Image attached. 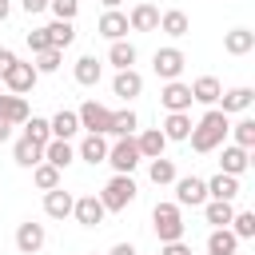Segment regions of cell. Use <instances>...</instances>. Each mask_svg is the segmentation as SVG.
Returning <instances> with one entry per match:
<instances>
[{
  "label": "cell",
  "instance_id": "6da1fadb",
  "mask_svg": "<svg viewBox=\"0 0 255 255\" xmlns=\"http://www.w3.org/2000/svg\"><path fill=\"white\" fill-rule=\"evenodd\" d=\"M227 128H231V120H227L219 108H207V112H203V120H199V124H191V135H187V139H191V151L207 155V151L223 147Z\"/></svg>",
  "mask_w": 255,
  "mask_h": 255
},
{
  "label": "cell",
  "instance_id": "7a4b0ae2",
  "mask_svg": "<svg viewBox=\"0 0 255 255\" xmlns=\"http://www.w3.org/2000/svg\"><path fill=\"white\" fill-rule=\"evenodd\" d=\"M151 227H155V235H159V243H171V239H183V211H179V203L171 199V203H155L151 207Z\"/></svg>",
  "mask_w": 255,
  "mask_h": 255
},
{
  "label": "cell",
  "instance_id": "3957f363",
  "mask_svg": "<svg viewBox=\"0 0 255 255\" xmlns=\"http://www.w3.org/2000/svg\"><path fill=\"white\" fill-rule=\"evenodd\" d=\"M135 195H139V187H135V179L131 175H112L108 183H104V191H100V203H104V211H124L128 203H135Z\"/></svg>",
  "mask_w": 255,
  "mask_h": 255
},
{
  "label": "cell",
  "instance_id": "277c9868",
  "mask_svg": "<svg viewBox=\"0 0 255 255\" xmlns=\"http://www.w3.org/2000/svg\"><path fill=\"white\" fill-rule=\"evenodd\" d=\"M104 163H112L120 175H131L135 167H139V147H135V135H120L116 143H108V159Z\"/></svg>",
  "mask_w": 255,
  "mask_h": 255
},
{
  "label": "cell",
  "instance_id": "5b68a950",
  "mask_svg": "<svg viewBox=\"0 0 255 255\" xmlns=\"http://www.w3.org/2000/svg\"><path fill=\"white\" fill-rule=\"evenodd\" d=\"M76 120H80L84 131H100V135H108V128H112V108H104V104H96V100H84L80 112H76Z\"/></svg>",
  "mask_w": 255,
  "mask_h": 255
},
{
  "label": "cell",
  "instance_id": "8992f818",
  "mask_svg": "<svg viewBox=\"0 0 255 255\" xmlns=\"http://www.w3.org/2000/svg\"><path fill=\"white\" fill-rule=\"evenodd\" d=\"M175 203L179 207H203L207 203V183L199 175H175Z\"/></svg>",
  "mask_w": 255,
  "mask_h": 255
},
{
  "label": "cell",
  "instance_id": "52a82bcc",
  "mask_svg": "<svg viewBox=\"0 0 255 255\" xmlns=\"http://www.w3.org/2000/svg\"><path fill=\"white\" fill-rule=\"evenodd\" d=\"M151 68H155V76H159V80H179V72L187 68V56H183L179 48H155Z\"/></svg>",
  "mask_w": 255,
  "mask_h": 255
},
{
  "label": "cell",
  "instance_id": "ba28073f",
  "mask_svg": "<svg viewBox=\"0 0 255 255\" xmlns=\"http://www.w3.org/2000/svg\"><path fill=\"white\" fill-rule=\"evenodd\" d=\"M36 80H40V72H36L32 64H24V60H16V64L4 72V88H8L12 96H28V92L36 88Z\"/></svg>",
  "mask_w": 255,
  "mask_h": 255
},
{
  "label": "cell",
  "instance_id": "9c48e42d",
  "mask_svg": "<svg viewBox=\"0 0 255 255\" xmlns=\"http://www.w3.org/2000/svg\"><path fill=\"white\" fill-rule=\"evenodd\" d=\"M104 203H100V195H80L76 203H72V219L80 223V227H100L104 223Z\"/></svg>",
  "mask_w": 255,
  "mask_h": 255
},
{
  "label": "cell",
  "instance_id": "30bf717a",
  "mask_svg": "<svg viewBox=\"0 0 255 255\" xmlns=\"http://www.w3.org/2000/svg\"><path fill=\"white\" fill-rule=\"evenodd\" d=\"M159 104H163L167 112H187V108H191V88H187L183 80H163Z\"/></svg>",
  "mask_w": 255,
  "mask_h": 255
},
{
  "label": "cell",
  "instance_id": "8fae6325",
  "mask_svg": "<svg viewBox=\"0 0 255 255\" xmlns=\"http://www.w3.org/2000/svg\"><path fill=\"white\" fill-rule=\"evenodd\" d=\"M44 239H48V231H44V223H20L16 227V251L20 255H36L40 247H44Z\"/></svg>",
  "mask_w": 255,
  "mask_h": 255
},
{
  "label": "cell",
  "instance_id": "7c38bea8",
  "mask_svg": "<svg viewBox=\"0 0 255 255\" xmlns=\"http://www.w3.org/2000/svg\"><path fill=\"white\" fill-rule=\"evenodd\" d=\"M219 100H223V116H239V112H251V104H255V92L247 88V84H239V88H227V92H219Z\"/></svg>",
  "mask_w": 255,
  "mask_h": 255
},
{
  "label": "cell",
  "instance_id": "4fadbf2b",
  "mask_svg": "<svg viewBox=\"0 0 255 255\" xmlns=\"http://www.w3.org/2000/svg\"><path fill=\"white\" fill-rule=\"evenodd\" d=\"M76 155L84 159V163H104L108 159V135H100V131H88L84 139H80V147H76Z\"/></svg>",
  "mask_w": 255,
  "mask_h": 255
},
{
  "label": "cell",
  "instance_id": "5bb4252c",
  "mask_svg": "<svg viewBox=\"0 0 255 255\" xmlns=\"http://www.w3.org/2000/svg\"><path fill=\"white\" fill-rule=\"evenodd\" d=\"M72 203H76V195L64 191V187L44 191V215H48V219H68V215H72Z\"/></svg>",
  "mask_w": 255,
  "mask_h": 255
},
{
  "label": "cell",
  "instance_id": "9a60e30c",
  "mask_svg": "<svg viewBox=\"0 0 255 255\" xmlns=\"http://www.w3.org/2000/svg\"><path fill=\"white\" fill-rule=\"evenodd\" d=\"M96 32L104 36V40H124L131 28H128V16L120 12V8H108L104 16H100V24H96Z\"/></svg>",
  "mask_w": 255,
  "mask_h": 255
},
{
  "label": "cell",
  "instance_id": "2e32d148",
  "mask_svg": "<svg viewBox=\"0 0 255 255\" xmlns=\"http://www.w3.org/2000/svg\"><path fill=\"white\" fill-rule=\"evenodd\" d=\"M112 92H116L120 100H135V96L143 92V76H139L135 68H120L116 80H112Z\"/></svg>",
  "mask_w": 255,
  "mask_h": 255
},
{
  "label": "cell",
  "instance_id": "e0dca14e",
  "mask_svg": "<svg viewBox=\"0 0 255 255\" xmlns=\"http://www.w3.org/2000/svg\"><path fill=\"white\" fill-rule=\"evenodd\" d=\"M191 88V104H203V108H215L219 104V92H223V84L215 80V76H199L195 84H187Z\"/></svg>",
  "mask_w": 255,
  "mask_h": 255
},
{
  "label": "cell",
  "instance_id": "ac0fdd59",
  "mask_svg": "<svg viewBox=\"0 0 255 255\" xmlns=\"http://www.w3.org/2000/svg\"><path fill=\"white\" fill-rule=\"evenodd\" d=\"M128 28L131 32H155L159 28V8L155 4H135L128 12Z\"/></svg>",
  "mask_w": 255,
  "mask_h": 255
},
{
  "label": "cell",
  "instance_id": "d6986e66",
  "mask_svg": "<svg viewBox=\"0 0 255 255\" xmlns=\"http://www.w3.org/2000/svg\"><path fill=\"white\" fill-rule=\"evenodd\" d=\"M223 52H227V56H247V52H255V32H251V28H231V32H223Z\"/></svg>",
  "mask_w": 255,
  "mask_h": 255
},
{
  "label": "cell",
  "instance_id": "ffe728a7",
  "mask_svg": "<svg viewBox=\"0 0 255 255\" xmlns=\"http://www.w3.org/2000/svg\"><path fill=\"white\" fill-rule=\"evenodd\" d=\"M72 76H76V84H80V88H96V84L104 80V64H100L96 56H80V60H76V68H72Z\"/></svg>",
  "mask_w": 255,
  "mask_h": 255
},
{
  "label": "cell",
  "instance_id": "44dd1931",
  "mask_svg": "<svg viewBox=\"0 0 255 255\" xmlns=\"http://www.w3.org/2000/svg\"><path fill=\"white\" fill-rule=\"evenodd\" d=\"M159 131L167 135V143L175 139V143H183L187 135H191V116L187 112H167L163 116V124H159Z\"/></svg>",
  "mask_w": 255,
  "mask_h": 255
},
{
  "label": "cell",
  "instance_id": "7402d4cb",
  "mask_svg": "<svg viewBox=\"0 0 255 255\" xmlns=\"http://www.w3.org/2000/svg\"><path fill=\"white\" fill-rule=\"evenodd\" d=\"M247 163H251V151L239 147V143H227L223 155H219V171H227V175H243Z\"/></svg>",
  "mask_w": 255,
  "mask_h": 255
},
{
  "label": "cell",
  "instance_id": "603a6c76",
  "mask_svg": "<svg viewBox=\"0 0 255 255\" xmlns=\"http://www.w3.org/2000/svg\"><path fill=\"white\" fill-rule=\"evenodd\" d=\"M207 183V199H235L239 195V175H227V171H215Z\"/></svg>",
  "mask_w": 255,
  "mask_h": 255
},
{
  "label": "cell",
  "instance_id": "cb8c5ba5",
  "mask_svg": "<svg viewBox=\"0 0 255 255\" xmlns=\"http://www.w3.org/2000/svg\"><path fill=\"white\" fill-rule=\"evenodd\" d=\"M28 116H32V112H28V100H24V96H12V92H8V96H0V120H4V124L20 128Z\"/></svg>",
  "mask_w": 255,
  "mask_h": 255
},
{
  "label": "cell",
  "instance_id": "d4e9b609",
  "mask_svg": "<svg viewBox=\"0 0 255 255\" xmlns=\"http://www.w3.org/2000/svg\"><path fill=\"white\" fill-rule=\"evenodd\" d=\"M135 147H139V159H155V155H163L167 135H163L159 128H147V131H139V135H135Z\"/></svg>",
  "mask_w": 255,
  "mask_h": 255
},
{
  "label": "cell",
  "instance_id": "484cf974",
  "mask_svg": "<svg viewBox=\"0 0 255 255\" xmlns=\"http://www.w3.org/2000/svg\"><path fill=\"white\" fill-rule=\"evenodd\" d=\"M159 32H167L171 40L187 36V32H191V20H187V12H179V8H167V12H159Z\"/></svg>",
  "mask_w": 255,
  "mask_h": 255
},
{
  "label": "cell",
  "instance_id": "4316f807",
  "mask_svg": "<svg viewBox=\"0 0 255 255\" xmlns=\"http://www.w3.org/2000/svg\"><path fill=\"white\" fill-rule=\"evenodd\" d=\"M44 32H48L52 48H60V52L76 44V20H52V24H44Z\"/></svg>",
  "mask_w": 255,
  "mask_h": 255
},
{
  "label": "cell",
  "instance_id": "83f0119b",
  "mask_svg": "<svg viewBox=\"0 0 255 255\" xmlns=\"http://www.w3.org/2000/svg\"><path fill=\"white\" fill-rule=\"evenodd\" d=\"M12 159H16V167H28V171H32V167L44 159V147H40V143H32L28 135H20V139H16V147H12Z\"/></svg>",
  "mask_w": 255,
  "mask_h": 255
},
{
  "label": "cell",
  "instance_id": "f1b7e54d",
  "mask_svg": "<svg viewBox=\"0 0 255 255\" xmlns=\"http://www.w3.org/2000/svg\"><path fill=\"white\" fill-rule=\"evenodd\" d=\"M44 159H48L52 167H60V171H64V167L76 159V147H72V139H48V143H44Z\"/></svg>",
  "mask_w": 255,
  "mask_h": 255
},
{
  "label": "cell",
  "instance_id": "f546056e",
  "mask_svg": "<svg viewBox=\"0 0 255 255\" xmlns=\"http://www.w3.org/2000/svg\"><path fill=\"white\" fill-rule=\"evenodd\" d=\"M135 56H139V52H135V44H131L128 36H124V40H112V48H108V64H112L116 72H120V68H131Z\"/></svg>",
  "mask_w": 255,
  "mask_h": 255
},
{
  "label": "cell",
  "instance_id": "4dcf8cb0",
  "mask_svg": "<svg viewBox=\"0 0 255 255\" xmlns=\"http://www.w3.org/2000/svg\"><path fill=\"white\" fill-rule=\"evenodd\" d=\"M48 128H52V139H72V135L80 131V120H76V112L60 108V112L48 120Z\"/></svg>",
  "mask_w": 255,
  "mask_h": 255
},
{
  "label": "cell",
  "instance_id": "1f68e13d",
  "mask_svg": "<svg viewBox=\"0 0 255 255\" xmlns=\"http://www.w3.org/2000/svg\"><path fill=\"white\" fill-rule=\"evenodd\" d=\"M231 215H235V203H231V199H207V203H203V219H207L211 227H227Z\"/></svg>",
  "mask_w": 255,
  "mask_h": 255
},
{
  "label": "cell",
  "instance_id": "d6a6232c",
  "mask_svg": "<svg viewBox=\"0 0 255 255\" xmlns=\"http://www.w3.org/2000/svg\"><path fill=\"white\" fill-rule=\"evenodd\" d=\"M235 247H239V239L231 235V227H211V235H207L211 255H235Z\"/></svg>",
  "mask_w": 255,
  "mask_h": 255
},
{
  "label": "cell",
  "instance_id": "836d02e7",
  "mask_svg": "<svg viewBox=\"0 0 255 255\" xmlns=\"http://www.w3.org/2000/svg\"><path fill=\"white\" fill-rule=\"evenodd\" d=\"M135 128H139V116L131 112V108H120V112H112V128H108V135H135Z\"/></svg>",
  "mask_w": 255,
  "mask_h": 255
},
{
  "label": "cell",
  "instance_id": "e575fe53",
  "mask_svg": "<svg viewBox=\"0 0 255 255\" xmlns=\"http://www.w3.org/2000/svg\"><path fill=\"white\" fill-rule=\"evenodd\" d=\"M147 175H151V183L155 187H167V183H175V163L171 159H163V155H155V159H147Z\"/></svg>",
  "mask_w": 255,
  "mask_h": 255
},
{
  "label": "cell",
  "instance_id": "d590c367",
  "mask_svg": "<svg viewBox=\"0 0 255 255\" xmlns=\"http://www.w3.org/2000/svg\"><path fill=\"white\" fill-rule=\"evenodd\" d=\"M32 183H36L40 191H52V187H60V167H52L48 159H40V163L32 167Z\"/></svg>",
  "mask_w": 255,
  "mask_h": 255
},
{
  "label": "cell",
  "instance_id": "8d00e7d4",
  "mask_svg": "<svg viewBox=\"0 0 255 255\" xmlns=\"http://www.w3.org/2000/svg\"><path fill=\"white\" fill-rule=\"evenodd\" d=\"M227 227H231V235H235L239 243H243V239H255V211H235Z\"/></svg>",
  "mask_w": 255,
  "mask_h": 255
},
{
  "label": "cell",
  "instance_id": "74e56055",
  "mask_svg": "<svg viewBox=\"0 0 255 255\" xmlns=\"http://www.w3.org/2000/svg\"><path fill=\"white\" fill-rule=\"evenodd\" d=\"M20 128H24V135H28L32 143H40V147H44V143L52 139V128H48V120H40V116H28V120H24Z\"/></svg>",
  "mask_w": 255,
  "mask_h": 255
},
{
  "label": "cell",
  "instance_id": "f35d334b",
  "mask_svg": "<svg viewBox=\"0 0 255 255\" xmlns=\"http://www.w3.org/2000/svg\"><path fill=\"white\" fill-rule=\"evenodd\" d=\"M60 60H64V52H60V48H48V52H36V56H32V68H36L40 76H52V72L60 68Z\"/></svg>",
  "mask_w": 255,
  "mask_h": 255
},
{
  "label": "cell",
  "instance_id": "ab89813d",
  "mask_svg": "<svg viewBox=\"0 0 255 255\" xmlns=\"http://www.w3.org/2000/svg\"><path fill=\"white\" fill-rule=\"evenodd\" d=\"M227 131L235 135V143H239V147H247V151L255 147V120H251V116H243V120H239V124H231Z\"/></svg>",
  "mask_w": 255,
  "mask_h": 255
},
{
  "label": "cell",
  "instance_id": "60d3db41",
  "mask_svg": "<svg viewBox=\"0 0 255 255\" xmlns=\"http://www.w3.org/2000/svg\"><path fill=\"white\" fill-rule=\"evenodd\" d=\"M48 12H52L56 20H76V12H80V0H48Z\"/></svg>",
  "mask_w": 255,
  "mask_h": 255
},
{
  "label": "cell",
  "instance_id": "b9f144b4",
  "mask_svg": "<svg viewBox=\"0 0 255 255\" xmlns=\"http://www.w3.org/2000/svg\"><path fill=\"white\" fill-rule=\"evenodd\" d=\"M24 40H28L32 56H36V52H48V48H52V40H48V32H44V28H32V32L24 36Z\"/></svg>",
  "mask_w": 255,
  "mask_h": 255
},
{
  "label": "cell",
  "instance_id": "7bdbcfd3",
  "mask_svg": "<svg viewBox=\"0 0 255 255\" xmlns=\"http://www.w3.org/2000/svg\"><path fill=\"white\" fill-rule=\"evenodd\" d=\"M159 255H191V247H187L183 239H171V243H163V247H159Z\"/></svg>",
  "mask_w": 255,
  "mask_h": 255
},
{
  "label": "cell",
  "instance_id": "ee69618b",
  "mask_svg": "<svg viewBox=\"0 0 255 255\" xmlns=\"http://www.w3.org/2000/svg\"><path fill=\"white\" fill-rule=\"evenodd\" d=\"M20 8L28 16H40V12H48V0H20Z\"/></svg>",
  "mask_w": 255,
  "mask_h": 255
},
{
  "label": "cell",
  "instance_id": "f6af8a7d",
  "mask_svg": "<svg viewBox=\"0 0 255 255\" xmlns=\"http://www.w3.org/2000/svg\"><path fill=\"white\" fill-rule=\"evenodd\" d=\"M12 64H16V52H12V48H0V80H4V72H8Z\"/></svg>",
  "mask_w": 255,
  "mask_h": 255
},
{
  "label": "cell",
  "instance_id": "bcb514c9",
  "mask_svg": "<svg viewBox=\"0 0 255 255\" xmlns=\"http://www.w3.org/2000/svg\"><path fill=\"white\" fill-rule=\"evenodd\" d=\"M108 255H139V251H135V247H131V243H116V247H112V251H108Z\"/></svg>",
  "mask_w": 255,
  "mask_h": 255
},
{
  "label": "cell",
  "instance_id": "7dc6e473",
  "mask_svg": "<svg viewBox=\"0 0 255 255\" xmlns=\"http://www.w3.org/2000/svg\"><path fill=\"white\" fill-rule=\"evenodd\" d=\"M8 16H12V0H0V24H4Z\"/></svg>",
  "mask_w": 255,
  "mask_h": 255
},
{
  "label": "cell",
  "instance_id": "c3c4849f",
  "mask_svg": "<svg viewBox=\"0 0 255 255\" xmlns=\"http://www.w3.org/2000/svg\"><path fill=\"white\" fill-rule=\"evenodd\" d=\"M8 135H12V124H4V120H0V143H4Z\"/></svg>",
  "mask_w": 255,
  "mask_h": 255
},
{
  "label": "cell",
  "instance_id": "681fc988",
  "mask_svg": "<svg viewBox=\"0 0 255 255\" xmlns=\"http://www.w3.org/2000/svg\"><path fill=\"white\" fill-rule=\"evenodd\" d=\"M100 4H104V8H120L124 0H100Z\"/></svg>",
  "mask_w": 255,
  "mask_h": 255
},
{
  "label": "cell",
  "instance_id": "f907efd6",
  "mask_svg": "<svg viewBox=\"0 0 255 255\" xmlns=\"http://www.w3.org/2000/svg\"><path fill=\"white\" fill-rule=\"evenodd\" d=\"M207 255H211V251H207Z\"/></svg>",
  "mask_w": 255,
  "mask_h": 255
},
{
  "label": "cell",
  "instance_id": "816d5d0a",
  "mask_svg": "<svg viewBox=\"0 0 255 255\" xmlns=\"http://www.w3.org/2000/svg\"><path fill=\"white\" fill-rule=\"evenodd\" d=\"M155 255H159V251H155Z\"/></svg>",
  "mask_w": 255,
  "mask_h": 255
},
{
  "label": "cell",
  "instance_id": "f5cc1de1",
  "mask_svg": "<svg viewBox=\"0 0 255 255\" xmlns=\"http://www.w3.org/2000/svg\"><path fill=\"white\" fill-rule=\"evenodd\" d=\"M92 255H96V251H92Z\"/></svg>",
  "mask_w": 255,
  "mask_h": 255
}]
</instances>
